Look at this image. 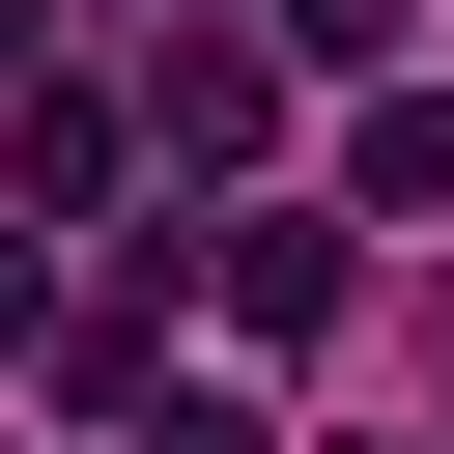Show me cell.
<instances>
[{
  "label": "cell",
  "mask_w": 454,
  "mask_h": 454,
  "mask_svg": "<svg viewBox=\"0 0 454 454\" xmlns=\"http://www.w3.org/2000/svg\"><path fill=\"white\" fill-rule=\"evenodd\" d=\"M255 57H397V0H255Z\"/></svg>",
  "instance_id": "5"
},
{
  "label": "cell",
  "mask_w": 454,
  "mask_h": 454,
  "mask_svg": "<svg viewBox=\"0 0 454 454\" xmlns=\"http://www.w3.org/2000/svg\"><path fill=\"white\" fill-rule=\"evenodd\" d=\"M170 142H199V170H255V142H284V57H227V28H199V57H170Z\"/></svg>",
  "instance_id": "3"
},
{
  "label": "cell",
  "mask_w": 454,
  "mask_h": 454,
  "mask_svg": "<svg viewBox=\"0 0 454 454\" xmlns=\"http://www.w3.org/2000/svg\"><path fill=\"white\" fill-rule=\"evenodd\" d=\"M142 454H284L255 397H199V369H142Z\"/></svg>",
  "instance_id": "4"
},
{
  "label": "cell",
  "mask_w": 454,
  "mask_h": 454,
  "mask_svg": "<svg viewBox=\"0 0 454 454\" xmlns=\"http://www.w3.org/2000/svg\"><path fill=\"white\" fill-rule=\"evenodd\" d=\"M340 199H369V227H454V85H369V114H340Z\"/></svg>",
  "instance_id": "2"
},
{
  "label": "cell",
  "mask_w": 454,
  "mask_h": 454,
  "mask_svg": "<svg viewBox=\"0 0 454 454\" xmlns=\"http://www.w3.org/2000/svg\"><path fill=\"white\" fill-rule=\"evenodd\" d=\"M0 85H28V0H0Z\"/></svg>",
  "instance_id": "6"
},
{
  "label": "cell",
  "mask_w": 454,
  "mask_h": 454,
  "mask_svg": "<svg viewBox=\"0 0 454 454\" xmlns=\"http://www.w3.org/2000/svg\"><path fill=\"white\" fill-rule=\"evenodd\" d=\"M170 284H227V340H312V312H340V227L227 199V227H170Z\"/></svg>",
  "instance_id": "1"
}]
</instances>
